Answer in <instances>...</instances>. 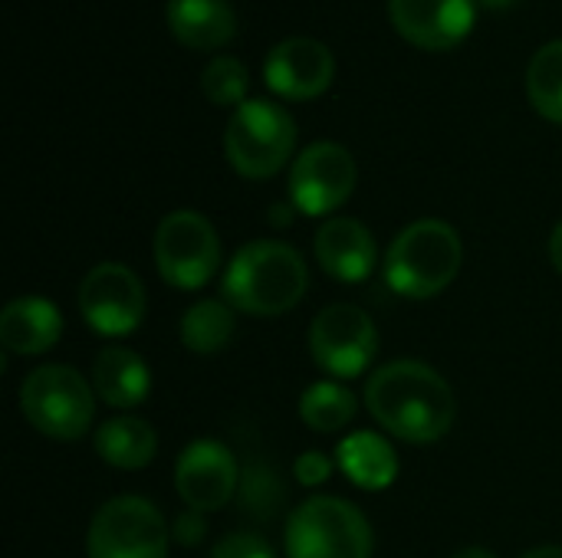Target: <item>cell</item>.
I'll use <instances>...</instances> for the list:
<instances>
[{"instance_id":"6da1fadb","label":"cell","mask_w":562,"mask_h":558,"mask_svg":"<svg viewBox=\"0 0 562 558\" xmlns=\"http://www.w3.org/2000/svg\"><path fill=\"white\" fill-rule=\"evenodd\" d=\"M366 408L382 431L405 444H438L458 414L448 378L418 358L375 368L366 382Z\"/></svg>"},{"instance_id":"4fadbf2b","label":"cell","mask_w":562,"mask_h":558,"mask_svg":"<svg viewBox=\"0 0 562 558\" xmlns=\"http://www.w3.org/2000/svg\"><path fill=\"white\" fill-rule=\"evenodd\" d=\"M336 79V56L316 36H286L263 56V82L290 102L319 99Z\"/></svg>"},{"instance_id":"2e32d148","label":"cell","mask_w":562,"mask_h":558,"mask_svg":"<svg viewBox=\"0 0 562 558\" xmlns=\"http://www.w3.org/2000/svg\"><path fill=\"white\" fill-rule=\"evenodd\" d=\"M63 335L59 309L43 296H20L0 312V345L7 355H43Z\"/></svg>"},{"instance_id":"4dcf8cb0","label":"cell","mask_w":562,"mask_h":558,"mask_svg":"<svg viewBox=\"0 0 562 558\" xmlns=\"http://www.w3.org/2000/svg\"><path fill=\"white\" fill-rule=\"evenodd\" d=\"M474 3H481L484 10H507V7H514L517 0H474Z\"/></svg>"},{"instance_id":"cb8c5ba5","label":"cell","mask_w":562,"mask_h":558,"mask_svg":"<svg viewBox=\"0 0 562 558\" xmlns=\"http://www.w3.org/2000/svg\"><path fill=\"white\" fill-rule=\"evenodd\" d=\"M247 89H250V72L237 56H214L201 69V92L214 105L237 109L240 102H247Z\"/></svg>"},{"instance_id":"f546056e","label":"cell","mask_w":562,"mask_h":558,"mask_svg":"<svg viewBox=\"0 0 562 558\" xmlns=\"http://www.w3.org/2000/svg\"><path fill=\"white\" fill-rule=\"evenodd\" d=\"M520 558H562V546H537Z\"/></svg>"},{"instance_id":"4316f807","label":"cell","mask_w":562,"mask_h":558,"mask_svg":"<svg viewBox=\"0 0 562 558\" xmlns=\"http://www.w3.org/2000/svg\"><path fill=\"white\" fill-rule=\"evenodd\" d=\"M171 539H175V543H181V546H198V543L204 539V513H198V510H184V513L175 520Z\"/></svg>"},{"instance_id":"484cf974","label":"cell","mask_w":562,"mask_h":558,"mask_svg":"<svg viewBox=\"0 0 562 558\" xmlns=\"http://www.w3.org/2000/svg\"><path fill=\"white\" fill-rule=\"evenodd\" d=\"M293 477H296L303 487H319V483H326V480L333 477V460H329L326 454H319V451H306V454L296 457Z\"/></svg>"},{"instance_id":"603a6c76","label":"cell","mask_w":562,"mask_h":558,"mask_svg":"<svg viewBox=\"0 0 562 558\" xmlns=\"http://www.w3.org/2000/svg\"><path fill=\"white\" fill-rule=\"evenodd\" d=\"M527 95L547 122L562 125V39H550L533 53L527 66Z\"/></svg>"},{"instance_id":"44dd1931","label":"cell","mask_w":562,"mask_h":558,"mask_svg":"<svg viewBox=\"0 0 562 558\" xmlns=\"http://www.w3.org/2000/svg\"><path fill=\"white\" fill-rule=\"evenodd\" d=\"M237 332V309L227 299H198L184 309L178 335L194 355H217Z\"/></svg>"},{"instance_id":"9c48e42d","label":"cell","mask_w":562,"mask_h":558,"mask_svg":"<svg viewBox=\"0 0 562 558\" xmlns=\"http://www.w3.org/2000/svg\"><path fill=\"white\" fill-rule=\"evenodd\" d=\"M79 312L86 326L102 339H122L135 332L145 319V286L125 263H95L79 283Z\"/></svg>"},{"instance_id":"ba28073f","label":"cell","mask_w":562,"mask_h":558,"mask_svg":"<svg viewBox=\"0 0 562 558\" xmlns=\"http://www.w3.org/2000/svg\"><path fill=\"white\" fill-rule=\"evenodd\" d=\"M171 529L161 510L145 497H115L102 503L86 533L89 558H168Z\"/></svg>"},{"instance_id":"7a4b0ae2","label":"cell","mask_w":562,"mask_h":558,"mask_svg":"<svg viewBox=\"0 0 562 558\" xmlns=\"http://www.w3.org/2000/svg\"><path fill=\"white\" fill-rule=\"evenodd\" d=\"M310 286L306 260L280 240L244 243L224 273V299L247 316L273 319L300 306Z\"/></svg>"},{"instance_id":"8992f818","label":"cell","mask_w":562,"mask_h":558,"mask_svg":"<svg viewBox=\"0 0 562 558\" xmlns=\"http://www.w3.org/2000/svg\"><path fill=\"white\" fill-rule=\"evenodd\" d=\"M286 558H372V526L339 497L303 500L286 523Z\"/></svg>"},{"instance_id":"ac0fdd59","label":"cell","mask_w":562,"mask_h":558,"mask_svg":"<svg viewBox=\"0 0 562 558\" xmlns=\"http://www.w3.org/2000/svg\"><path fill=\"white\" fill-rule=\"evenodd\" d=\"M92 388L109 408L128 411L151 395V372L138 352L125 345H105L92 362Z\"/></svg>"},{"instance_id":"30bf717a","label":"cell","mask_w":562,"mask_h":558,"mask_svg":"<svg viewBox=\"0 0 562 558\" xmlns=\"http://www.w3.org/2000/svg\"><path fill=\"white\" fill-rule=\"evenodd\" d=\"M379 352V329L362 306L333 303L310 326V355L333 378H359Z\"/></svg>"},{"instance_id":"9a60e30c","label":"cell","mask_w":562,"mask_h":558,"mask_svg":"<svg viewBox=\"0 0 562 558\" xmlns=\"http://www.w3.org/2000/svg\"><path fill=\"white\" fill-rule=\"evenodd\" d=\"M316 263L339 283H362L375 270V237L356 217H329L313 237Z\"/></svg>"},{"instance_id":"d6986e66","label":"cell","mask_w":562,"mask_h":558,"mask_svg":"<svg viewBox=\"0 0 562 558\" xmlns=\"http://www.w3.org/2000/svg\"><path fill=\"white\" fill-rule=\"evenodd\" d=\"M336 464L352 487L369 493L389 490L398 477V454L382 434L372 431H356L342 437V444L336 447Z\"/></svg>"},{"instance_id":"5bb4252c","label":"cell","mask_w":562,"mask_h":558,"mask_svg":"<svg viewBox=\"0 0 562 558\" xmlns=\"http://www.w3.org/2000/svg\"><path fill=\"white\" fill-rule=\"evenodd\" d=\"M389 20L418 49H454L477 23L474 0H389Z\"/></svg>"},{"instance_id":"52a82bcc","label":"cell","mask_w":562,"mask_h":558,"mask_svg":"<svg viewBox=\"0 0 562 558\" xmlns=\"http://www.w3.org/2000/svg\"><path fill=\"white\" fill-rule=\"evenodd\" d=\"M151 257L161 280L175 289H201L221 266V240L214 224L198 210H171L158 220Z\"/></svg>"},{"instance_id":"83f0119b","label":"cell","mask_w":562,"mask_h":558,"mask_svg":"<svg viewBox=\"0 0 562 558\" xmlns=\"http://www.w3.org/2000/svg\"><path fill=\"white\" fill-rule=\"evenodd\" d=\"M550 260H553L557 273L562 276V220L553 227V234H550Z\"/></svg>"},{"instance_id":"7c38bea8","label":"cell","mask_w":562,"mask_h":558,"mask_svg":"<svg viewBox=\"0 0 562 558\" xmlns=\"http://www.w3.org/2000/svg\"><path fill=\"white\" fill-rule=\"evenodd\" d=\"M237 457L224 441L198 437L191 441L178 460H175V490L188 510L198 513H217L224 510L237 493Z\"/></svg>"},{"instance_id":"d4e9b609","label":"cell","mask_w":562,"mask_h":558,"mask_svg":"<svg viewBox=\"0 0 562 558\" xmlns=\"http://www.w3.org/2000/svg\"><path fill=\"white\" fill-rule=\"evenodd\" d=\"M211 558H277L273 546L254 533H227L214 543Z\"/></svg>"},{"instance_id":"7402d4cb","label":"cell","mask_w":562,"mask_h":558,"mask_svg":"<svg viewBox=\"0 0 562 558\" xmlns=\"http://www.w3.org/2000/svg\"><path fill=\"white\" fill-rule=\"evenodd\" d=\"M300 418L319 434L346 431L356 421V398L339 382H313L300 398Z\"/></svg>"},{"instance_id":"3957f363","label":"cell","mask_w":562,"mask_h":558,"mask_svg":"<svg viewBox=\"0 0 562 558\" xmlns=\"http://www.w3.org/2000/svg\"><path fill=\"white\" fill-rule=\"evenodd\" d=\"M464 263L461 234L438 217L408 224L385 253V283L405 299H435Z\"/></svg>"},{"instance_id":"277c9868","label":"cell","mask_w":562,"mask_h":558,"mask_svg":"<svg viewBox=\"0 0 562 558\" xmlns=\"http://www.w3.org/2000/svg\"><path fill=\"white\" fill-rule=\"evenodd\" d=\"M296 148V122L273 99L240 102L224 128V155L240 178L263 181L286 168Z\"/></svg>"},{"instance_id":"8fae6325","label":"cell","mask_w":562,"mask_h":558,"mask_svg":"<svg viewBox=\"0 0 562 558\" xmlns=\"http://www.w3.org/2000/svg\"><path fill=\"white\" fill-rule=\"evenodd\" d=\"M356 158L339 141H313L290 164V204L306 217L339 210L356 191Z\"/></svg>"},{"instance_id":"f1b7e54d","label":"cell","mask_w":562,"mask_h":558,"mask_svg":"<svg viewBox=\"0 0 562 558\" xmlns=\"http://www.w3.org/2000/svg\"><path fill=\"white\" fill-rule=\"evenodd\" d=\"M451 558H497V553H491L484 546H464V549H458Z\"/></svg>"},{"instance_id":"ffe728a7","label":"cell","mask_w":562,"mask_h":558,"mask_svg":"<svg viewBox=\"0 0 562 558\" xmlns=\"http://www.w3.org/2000/svg\"><path fill=\"white\" fill-rule=\"evenodd\" d=\"M95 454L115 470H142L158 454V434L148 421L119 414L95 431Z\"/></svg>"},{"instance_id":"e0dca14e","label":"cell","mask_w":562,"mask_h":558,"mask_svg":"<svg viewBox=\"0 0 562 558\" xmlns=\"http://www.w3.org/2000/svg\"><path fill=\"white\" fill-rule=\"evenodd\" d=\"M165 20L171 36L191 49H221L237 36L231 0H168Z\"/></svg>"},{"instance_id":"5b68a950","label":"cell","mask_w":562,"mask_h":558,"mask_svg":"<svg viewBox=\"0 0 562 558\" xmlns=\"http://www.w3.org/2000/svg\"><path fill=\"white\" fill-rule=\"evenodd\" d=\"M20 411L53 441H79L95 421V388L69 365H40L20 385Z\"/></svg>"}]
</instances>
